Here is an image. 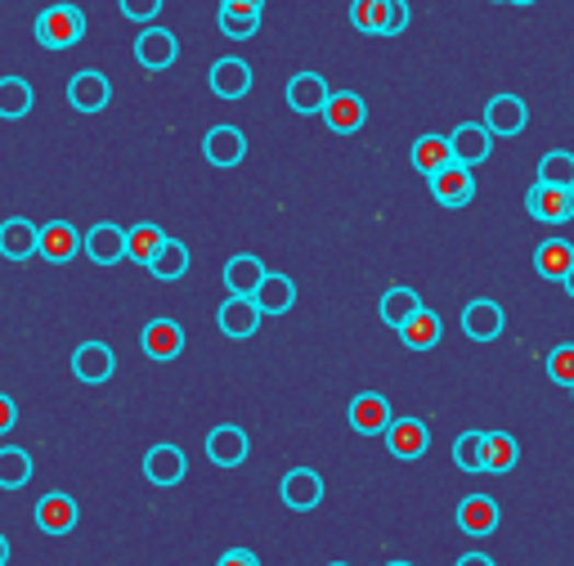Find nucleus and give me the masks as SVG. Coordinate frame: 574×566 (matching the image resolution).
<instances>
[{
    "mask_svg": "<svg viewBox=\"0 0 574 566\" xmlns=\"http://www.w3.org/2000/svg\"><path fill=\"white\" fill-rule=\"evenodd\" d=\"M387 10H391V0H351V23L368 36H381L387 32Z\"/></svg>",
    "mask_w": 574,
    "mask_h": 566,
    "instance_id": "f704fd0d",
    "label": "nucleus"
},
{
    "mask_svg": "<svg viewBox=\"0 0 574 566\" xmlns=\"http://www.w3.org/2000/svg\"><path fill=\"white\" fill-rule=\"evenodd\" d=\"M0 5H5V0H0Z\"/></svg>",
    "mask_w": 574,
    "mask_h": 566,
    "instance_id": "5fc2aeb1",
    "label": "nucleus"
},
{
    "mask_svg": "<svg viewBox=\"0 0 574 566\" xmlns=\"http://www.w3.org/2000/svg\"><path fill=\"white\" fill-rule=\"evenodd\" d=\"M381 324H391V328H404L417 310H422V297L413 293V288H387L381 293Z\"/></svg>",
    "mask_w": 574,
    "mask_h": 566,
    "instance_id": "2f4dec72",
    "label": "nucleus"
},
{
    "mask_svg": "<svg viewBox=\"0 0 574 566\" xmlns=\"http://www.w3.org/2000/svg\"><path fill=\"white\" fill-rule=\"evenodd\" d=\"M5 562H10V540L0 535V566H5Z\"/></svg>",
    "mask_w": 574,
    "mask_h": 566,
    "instance_id": "09e8293b",
    "label": "nucleus"
},
{
    "mask_svg": "<svg viewBox=\"0 0 574 566\" xmlns=\"http://www.w3.org/2000/svg\"><path fill=\"white\" fill-rule=\"evenodd\" d=\"M211 90L220 100H243L252 90V68L243 59H216L211 64Z\"/></svg>",
    "mask_w": 574,
    "mask_h": 566,
    "instance_id": "393cba45",
    "label": "nucleus"
},
{
    "mask_svg": "<svg viewBox=\"0 0 574 566\" xmlns=\"http://www.w3.org/2000/svg\"><path fill=\"white\" fill-rule=\"evenodd\" d=\"M113 369H117V355L104 342H81L77 355H72V373L81 377V383H108Z\"/></svg>",
    "mask_w": 574,
    "mask_h": 566,
    "instance_id": "aec40b11",
    "label": "nucleus"
},
{
    "mask_svg": "<svg viewBox=\"0 0 574 566\" xmlns=\"http://www.w3.org/2000/svg\"><path fill=\"white\" fill-rule=\"evenodd\" d=\"M328 100H332V90H328V81L319 72H297L292 81H287V109L292 113H306V117L323 113Z\"/></svg>",
    "mask_w": 574,
    "mask_h": 566,
    "instance_id": "f8f14e48",
    "label": "nucleus"
},
{
    "mask_svg": "<svg viewBox=\"0 0 574 566\" xmlns=\"http://www.w3.org/2000/svg\"><path fill=\"white\" fill-rule=\"evenodd\" d=\"M292 302H297V283L287 274H265V283L256 288V306L265 315H287V310H292Z\"/></svg>",
    "mask_w": 574,
    "mask_h": 566,
    "instance_id": "7c9ffc66",
    "label": "nucleus"
},
{
    "mask_svg": "<svg viewBox=\"0 0 574 566\" xmlns=\"http://www.w3.org/2000/svg\"><path fill=\"white\" fill-rule=\"evenodd\" d=\"M548 377L556 387H574V342H565L548 355Z\"/></svg>",
    "mask_w": 574,
    "mask_h": 566,
    "instance_id": "ea45409f",
    "label": "nucleus"
},
{
    "mask_svg": "<svg viewBox=\"0 0 574 566\" xmlns=\"http://www.w3.org/2000/svg\"><path fill=\"white\" fill-rule=\"evenodd\" d=\"M144 472H149L153 486H180L184 472H188V459L175 445H153L149 454H144Z\"/></svg>",
    "mask_w": 574,
    "mask_h": 566,
    "instance_id": "4be33fe9",
    "label": "nucleus"
},
{
    "mask_svg": "<svg viewBox=\"0 0 574 566\" xmlns=\"http://www.w3.org/2000/svg\"><path fill=\"white\" fill-rule=\"evenodd\" d=\"M14 422H19V405L10 396H0V437L14 432Z\"/></svg>",
    "mask_w": 574,
    "mask_h": 566,
    "instance_id": "c03bdc74",
    "label": "nucleus"
},
{
    "mask_svg": "<svg viewBox=\"0 0 574 566\" xmlns=\"http://www.w3.org/2000/svg\"><path fill=\"white\" fill-rule=\"evenodd\" d=\"M449 145H454V158L462 167H481L490 154H494V131L485 122H462L454 135H449Z\"/></svg>",
    "mask_w": 574,
    "mask_h": 566,
    "instance_id": "423d86ee",
    "label": "nucleus"
},
{
    "mask_svg": "<svg viewBox=\"0 0 574 566\" xmlns=\"http://www.w3.org/2000/svg\"><path fill=\"white\" fill-rule=\"evenodd\" d=\"M512 5H539V0H512Z\"/></svg>",
    "mask_w": 574,
    "mask_h": 566,
    "instance_id": "3c124183",
    "label": "nucleus"
},
{
    "mask_svg": "<svg viewBox=\"0 0 574 566\" xmlns=\"http://www.w3.org/2000/svg\"><path fill=\"white\" fill-rule=\"evenodd\" d=\"M458 531L462 535H475V540H485L498 531V503L490 495H467L458 503Z\"/></svg>",
    "mask_w": 574,
    "mask_h": 566,
    "instance_id": "ddd939ff",
    "label": "nucleus"
},
{
    "mask_svg": "<svg viewBox=\"0 0 574 566\" xmlns=\"http://www.w3.org/2000/svg\"><path fill=\"white\" fill-rule=\"evenodd\" d=\"M440 333H445V328H440V315L422 306V310L400 328V342H404L409 351H431V347L440 342Z\"/></svg>",
    "mask_w": 574,
    "mask_h": 566,
    "instance_id": "c85d7f7f",
    "label": "nucleus"
},
{
    "mask_svg": "<svg viewBox=\"0 0 574 566\" xmlns=\"http://www.w3.org/2000/svg\"><path fill=\"white\" fill-rule=\"evenodd\" d=\"M409 27V0H391V10H387V32L381 36H400Z\"/></svg>",
    "mask_w": 574,
    "mask_h": 566,
    "instance_id": "37998d69",
    "label": "nucleus"
},
{
    "mask_svg": "<svg viewBox=\"0 0 574 566\" xmlns=\"http://www.w3.org/2000/svg\"><path fill=\"white\" fill-rule=\"evenodd\" d=\"M81 248H85V234H77V225H68V220L41 225V257L50 265H68Z\"/></svg>",
    "mask_w": 574,
    "mask_h": 566,
    "instance_id": "0eeeda50",
    "label": "nucleus"
},
{
    "mask_svg": "<svg viewBox=\"0 0 574 566\" xmlns=\"http://www.w3.org/2000/svg\"><path fill=\"white\" fill-rule=\"evenodd\" d=\"M503 324H507V315H503V306L490 302V297L471 302V306L462 310V333H467L471 342H494V338H503Z\"/></svg>",
    "mask_w": 574,
    "mask_h": 566,
    "instance_id": "9b49d317",
    "label": "nucleus"
},
{
    "mask_svg": "<svg viewBox=\"0 0 574 566\" xmlns=\"http://www.w3.org/2000/svg\"><path fill=\"white\" fill-rule=\"evenodd\" d=\"M27 477H32V454L27 450H0V490H19V486H27Z\"/></svg>",
    "mask_w": 574,
    "mask_h": 566,
    "instance_id": "c9c22d12",
    "label": "nucleus"
},
{
    "mask_svg": "<svg viewBox=\"0 0 574 566\" xmlns=\"http://www.w3.org/2000/svg\"><path fill=\"white\" fill-rule=\"evenodd\" d=\"M265 261L261 257H252V252H238V257H229V265H225V288L233 293V297H256V288L265 283Z\"/></svg>",
    "mask_w": 574,
    "mask_h": 566,
    "instance_id": "2eb2a0df",
    "label": "nucleus"
},
{
    "mask_svg": "<svg viewBox=\"0 0 574 566\" xmlns=\"http://www.w3.org/2000/svg\"><path fill=\"white\" fill-rule=\"evenodd\" d=\"M516 463H520L516 437H507V432H485V472L503 477V472H512Z\"/></svg>",
    "mask_w": 574,
    "mask_h": 566,
    "instance_id": "473e14b6",
    "label": "nucleus"
},
{
    "mask_svg": "<svg viewBox=\"0 0 574 566\" xmlns=\"http://www.w3.org/2000/svg\"><path fill=\"white\" fill-rule=\"evenodd\" d=\"M85 257L94 261V265H117V261H126V229L122 225H94L90 234H85Z\"/></svg>",
    "mask_w": 574,
    "mask_h": 566,
    "instance_id": "412c9836",
    "label": "nucleus"
},
{
    "mask_svg": "<svg viewBox=\"0 0 574 566\" xmlns=\"http://www.w3.org/2000/svg\"><path fill=\"white\" fill-rule=\"evenodd\" d=\"M122 14L135 23H153L162 14V0H122Z\"/></svg>",
    "mask_w": 574,
    "mask_h": 566,
    "instance_id": "79ce46f5",
    "label": "nucleus"
},
{
    "mask_svg": "<svg viewBox=\"0 0 574 566\" xmlns=\"http://www.w3.org/2000/svg\"><path fill=\"white\" fill-rule=\"evenodd\" d=\"M220 566H261V562H256L252 548H229V553L220 557Z\"/></svg>",
    "mask_w": 574,
    "mask_h": 566,
    "instance_id": "a18cd8bd",
    "label": "nucleus"
},
{
    "mask_svg": "<svg viewBox=\"0 0 574 566\" xmlns=\"http://www.w3.org/2000/svg\"><path fill=\"white\" fill-rule=\"evenodd\" d=\"M565 293H570V297H574V270H570V274H565Z\"/></svg>",
    "mask_w": 574,
    "mask_h": 566,
    "instance_id": "8fccbe9b",
    "label": "nucleus"
},
{
    "mask_svg": "<svg viewBox=\"0 0 574 566\" xmlns=\"http://www.w3.org/2000/svg\"><path fill=\"white\" fill-rule=\"evenodd\" d=\"M535 270H539L543 279H552V283H565V274L574 270V248H570L565 239H548V244H539V252H535Z\"/></svg>",
    "mask_w": 574,
    "mask_h": 566,
    "instance_id": "c756f323",
    "label": "nucleus"
},
{
    "mask_svg": "<svg viewBox=\"0 0 574 566\" xmlns=\"http://www.w3.org/2000/svg\"><path fill=\"white\" fill-rule=\"evenodd\" d=\"M278 495H283V503L292 508V512H310V508L323 503V477H319L314 467H292V472L283 477Z\"/></svg>",
    "mask_w": 574,
    "mask_h": 566,
    "instance_id": "20e7f679",
    "label": "nucleus"
},
{
    "mask_svg": "<svg viewBox=\"0 0 574 566\" xmlns=\"http://www.w3.org/2000/svg\"><path fill=\"white\" fill-rule=\"evenodd\" d=\"M391 566H409V562H391Z\"/></svg>",
    "mask_w": 574,
    "mask_h": 566,
    "instance_id": "603ef678",
    "label": "nucleus"
},
{
    "mask_svg": "<svg viewBox=\"0 0 574 566\" xmlns=\"http://www.w3.org/2000/svg\"><path fill=\"white\" fill-rule=\"evenodd\" d=\"M323 122L337 131V135H355V131L368 122V104L359 100L355 90H337V94L328 100V109H323Z\"/></svg>",
    "mask_w": 574,
    "mask_h": 566,
    "instance_id": "dca6fc26",
    "label": "nucleus"
},
{
    "mask_svg": "<svg viewBox=\"0 0 574 566\" xmlns=\"http://www.w3.org/2000/svg\"><path fill=\"white\" fill-rule=\"evenodd\" d=\"M431 194H436V203H445V207H467V203L475 199L471 167L449 162L445 171H436V176H431Z\"/></svg>",
    "mask_w": 574,
    "mask_h": 566,
    "instance_id": "6e6552de",
    "label": "nucleus"
},
{
    "mask_svg": "<svg viewBox=\"0 0 574 566\" xmlns=\"http://www.w3.org/2000/svg\"><path fill=\"white\" fill-rule=\"evenodd\" d=\"M0 257H10V261L41 257V225H32L27 216L0 220Z\"/></svg>",
    "mask_w": 574,
    "mask_h": 566,
    "instance_id": "39448f33",
    "label": "nucleus"
},
{
    "mask_svg": "<svg viewBox=\"0 0 574 566\" xmlns=\"http://www.w3.org/2000/svg\"><path fill=\"white\" fill-rule=\"evenodd\" d=\"M449 162H458L449 135H417V139H413V167H417L426 180L436 176V171H445Z\"/></svg>",
    "mask_w": 574,
    "mask_h": 566,
    "instance_id": "a878e982",
    "label": "nucleus"
},
{
    "mask_svg": "<svg viewBox=\"0 0 574 566\" xmlns=\"http://www.w3.org/2000/svg\"><path fill=\"white\" fill-rule=\"evenodd\" d=\"M539 184H561V189H574V154H565V149L543 154V162H539Z\"/></svg>",
    "mask_w": 574,
    "mask_h": 566,
    "instance_id": "e433bc0d",
    "label": "nucleus"
},
{
    "mask_svg": "<svg viewBox=\"0 0 574 566\" xmlns=\"http://www.w3.org/2000/svg\"><path fill=\"white\" fill-rule=\"evenodd\" d=\"M525 212H530L535 220H548V225H565V220H574V189L530 184V194H525Z\"/></svg>",
    "mask_w": 574,
    "mask_h": 566,
    "instance_id": "f03ea898",
    "label": "nucleus"
},
{
    "mask_svg": "<svg viewBox=\"0 0 574 566\" xmlns=\"http://www.w3.org/2000/svg\"><path fill=\"white\" fill-rule=\"evenodd\" d=\"M85 36V14L77 5H50L36 19V41L45 50H72Z\"/></svg>",
    "mask_w": 574,
    "mask_h": 566,
    "instance_id": "f257e3e1",
    "label": "nucleus"
},
{
    "mask_svg": "<svg viewBox=\"0 0 574 566\" xmlns=\"http://www.w3.org/2000/svg\"><path fill=\"white\" fill-rule=\"evenodd\" d=\"M490 566H494V562H490Z\"/></svg>",
    "mask_w": 574,
    "mask_h": 566,
    "instance_id": "6e6d98bb",
    "label": "nucleus"
},
{
    "mask_svg": "<svg viewBox=\"0 0 574 566\" xmlns=\"http://www.w3.org/2000/svg\"><path fill=\"white\" fill-rule=\"evenodd\" d=\"M32 113V86L23 77H0V117L19 122Z\"/></svg>",
    "mask_w": 574,
    "mask_h": 566,
    "instance_id": "72a5a7b5",
    "label": "nucleus"
},
{
    "mask_svg": "<svg viewBox=\"0 0 574 566\" xmlns=\"http://www.w3.org/2000/svg\"><path fill=\"white\" fill-rule=\"evenodd\" d=\"M261 306H256V297H229L225 306H220V328L229 338H252L256 328H261Z\"/></svg>",
    "mask_w": 574,
    "mask_h": 566,
    "instance_id": "b1692460",
    "label": "nucleus"
},
{
    "mask_svg": "<svg viewBox=\"0 0 574 566\" xmlns=\"http://www.w3.org/2000/svg\"><path fill=\"white\" fill-rule=\"evenodd\" d=\"M207 459L216 463V467H238L248 459V437L238 432V428H216L211 437H207Z\"/></svg>",
    "mask_w": 574,
    "mask_h": 566,
    "instance_id": "cd10ccee",
    "label": "nucleus"
},
{
    "mask_svg": "<svg viewBox=\"0 0 574 566\" xmlns=\"http://www.w3.org/2000/svg\"><path fill=\"white\" fill-rule=\"evenodd\" d=\"M220 32L243 41V36H256L261 32V14H233V10H220Z\"/></svg>",
    "mask_w": 574,
    "mask_h": 566,
    "instance_id": "a19ab883",
    "label": "nucleus"
},
{
    "mask_svg": "<svg viewBox=\"0 0 574 566\" xmlns=\"http://www.w3.org/2000/svg\"><path fill=\"white\" fill-rule=\"evenodd\" d=\"M454 463L462 472H485V432H462L454 441Z\"/></svg>",
    "mask_w": 574,
    "mask_h": 566,
    "instance_id": "4c0bfd02",
    "label": "nucleus"
},
{
    "mask_svg": "<svg viewBox=\"0 0 574 566\" xmlns=\"http://www.w3.org/2000/svg\"><path fill=\"white\" fill-rule=\"evenodd\" d=\"M426 445H431V432H426L422 418H395L387 428V450L395 459H422Z\"/></svg>",
    "mask_w": 574,
    "mask_h": 566,
    "instance_id": "a211bd4d",
    "label": "nucleus"
},
{
    "mask_svg": "<svg viewBox=\"0 0 574 566\" xmlns=\"http://www.w3.org/2000/svg\"><path fill=\"white\" fill-rule=\"evenodd\" d=\"M265 0H220V10H233V14H261Z\"/></svg>",
    "mask_w": 574,
    "mask_h": 566,
    "instance_id": "49530a36",
    "label": "nucleus"
},
{
    "mask_svg": "<svg viewBox=\"0 0 574 566\" xmlns=\"http://www.w3.org/2000/svg\"><path fill=\"white\" fill-rule=\"evenodd\" d=\"M149 270H153V279H167V283L180 279V274L188 270V248H184L180 239H167V248L158 252V261H153Z\"/></svg>",
    "mask_w": 574,
    "mask_h": 566,
    "instance_id": "58836bf2",
    "label": "nucleus"
},
{
    "mask_svg": "<svg viewBox=\"0 0 574 566\" xmlns=\"http://www.w3.org/2000/svg\"><path fill=\"white\" fill-rule=\"evenodd\" d=\"M175 55H180V41L167 27H144L139 41H135V59L153 72H167L175 64Z\"/></svg>",
    "mask_w": 574,
    "mask_h": 566,
    "instance_id": "9d476101",
    "label": "nucleus"
},
{
    "mask_svg": "<svg viewBox=\"0 0 574 566\" xmlns=\"http://www.w3.org/2000/svg\"><path fill=\"white\" fill-rule=\"evenodd\" d=\"M162 248H167V234H162L153 220H144V225L126 229V257H130V261H139V265H153Z\"/></svg>",
    "mask_w": 574,
    "mask_h": 566,
    "instance_id": "bb28decb",
    "label": "nucleus"
},
{
    "mask_svg": "<svg viewBox=\"0 0 574 566\" xmlns=\"http://www.w3.org/2000/svg\"><path fill=\"white\" fill-rule=\"evenodd\" d=\"M332 566H346V562H332Z\"/></svg>",
    "mask_w": 574,
    "mask_h": 566,
    "instance_id": "864d4df0",
    "label": "nucleus"
},
{
    "mask_svg": "<svg viewBox=\"0 0 574 566\" xmlns=\"http://www.w3.org/2000/svg\"><path fill=\"white\" fill-rule=\"evenodd\" d=\"M458 566H490V557L485 553H467V557H458Z\"/></svg>",
    "mask_w": 574,
    "mask_h": 566,
    "instance_id": "de8ad7c7",
    "label": "nucleus"
},
{
    "mask_svg": "<svg viewBox=\"0 0 574 566\" xmlns=\"http://www.w3.org/2000/svg\"><path fill=\"white\" fill-rule=\"evenodd\" d=\"M203 154H207L211 167H238L248 154V139L238 126H211L207 139H203Z\"/></svg>",
    "mask_w": 574,
    "mask_h": 566,
    "instance_id": "f3484780",
    "label": "nucleus"
},
{
    "mask_svg": "<svg viewBox=\"0 0 574 566\" xmlns=\"http://www.w3.org/2000/svg\"><path fill=\"white\" fill-rule=\"evenodd\" d=\"M391 400L381 396V392H359L351 400V428L364 432V437H377V432H387L391 428Z\"/></svg>",
    "mask_w": 574,
    "mask_h": 566,
    "instance_id": "1a4fd4ad",
    "label": "nucleus"
},
{
    "mask_svg": "<svg viewBox=\"0 0 574 566\" xmlns=\"http://www.w3.org/2000/svg\"><path fill=\"white\" fill-rule=\"evenodd\" d=\"M139 347H144V355H149V360H175L184 351V328L175 319H153L139 333Z\"/></svg>",
    "mask_w": 574,
    "mask_h": 566,
    "instance_id": "6ab92c4d",
    "label": "nucleus"
},
{
    "mask_svg": "<svg viewBox=\"0 0 574 566\" xmlns=\"http://www.w3.org/2000/svg\"><path fill=\"white\" fill-rule=\"evenodd\" d=\"M570 392H574V387H570Z\"/></svg>",
    "mask_w": 574,
    "mask_h": 566,
    "instance_id": "4d7b16f0",
    "label": "nucleus"
},
{
    "mask_svg": "<svg viewBox=\"0 0 574 566\" xmlns=\"http://www.w3.org/2000/svg\"><path fill=\"white\" fill-rule=\"evenodd\" d=\"M485 126L494 135H520L525 126H530V109H525L520 94H494V100L485 104Z\"/></svg>",
    "mask_w": 574,
    "mask_h": 566,
    "instance_id": "4468645a",
    "label": "nucleus"
},
{
    "mask_svg": "<svg viewBox=\"0 0 574 566\" xmlns=\"http://www.w3.org/2000/svg\"><path fill=\"white\" fill-rule=\"evenodd\" d=\"M108 100H113V81H108L104 72L85 68V72H77V77L68 81V104H72L77 113H100V109H108Z\"/></svg>",
    "mask_w": 574,
    "mask_h": 566,
    "instance_id": "7ed1b4c3",
    "label": "nucleus"
},
{
    "mask_svg": "<svg viewBox=\"0 0 574 566\" xmlns=\"http://www.w3.org/2000/svg\"><path fill=\"white\" fill-rule=\"evenodd\" d=\"M77 517H81V508H77L68 495H45V499L36 503V527H41L45 535H68V531L77 527Z\"/></svg>",
    "mask_w": 574,
    "mask_h": 566,
    "instance_id": "5701e85b",
    "label": "nucleus"
}]
</instances>
